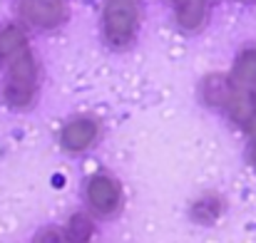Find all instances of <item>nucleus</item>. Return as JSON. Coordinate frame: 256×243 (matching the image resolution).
Wrapping results in <instances>:
<instances>
[{
    "label": "nucleus",
    "mask_w": 256,
    "mask_h": 243,
    "mask_svg": "<svg viewBox=\"0 0 256 243\" xmlns=\"http://www.w3.org/2000/svg\"><path fill=\"white\" fill-rule=\"evenodd\" d=\"M204 99L219 109H224L252 139L249 159L256 164V92L249 87H239L224 75H214L202 87Z\"/></svg>",
    "instance_id": "obj_1"
},
{
    "label": "nucleus",
    "mask_w": 256,
    "mask_h": 243,
    "mask_svg": "<svg viewBox=\"0 0 256 243\" xmlns=\"http://www.w3.org/2000/svg\"><path fill=\"white\" fill-rule=\"evenodd\" d=\"M35 94H38V62L28 47L8 62V75L2 82V99L5 104L15 109H25L32 104Z\"/></svg>",
    "instance_id": "obj_2"
},
{
    "label": "nucleus",
    "mask_w": 256,
    "mask_h": 243,
    "mask_svg": "<svg viewBox=\"0 0 256 243\" xmlns=\"http://www.w3.org/2000/svg\"><path fill=\"white\" fill-rule=\"evenodd\" d=\"M137 25H140V0H104L102 30L104 40L112 47L124 50L127 45H132Z\"/></svg>",
    "instance_id": "obj_3"
},
{
    "label": "nucleus",
    "mask_w": 256,
    "mask_h": 243,
    "mask_svg": "<svg viewBox=\"0 0 256 243\" xmlns=\"http://www.w3.org/2000/svg\"><path fill=\"white\" fill-rule=\"evenodd\" d=\"M20 15L28 25L52 30L68 15V0H20Z\"/></svg>",
    "instance_id": "obj_4"
},
{
    "label": "nucleus",
    "mask_w": 256,
    "mask_h": 243,
    "mask_svg": "<svg viewBox=\"0 0 256 243\" xmlns=\"http://www.w3.org/2000/svg\"><path fill=\"white\" fill-rule=\"evenodd\" d=\"M122 199V189L112 176L97 174L87 181V201L97 214H112L120 206Z\"/></svg>",
    "instance_id": "obj_5"
},
{
    "label": "nucleus",
    "mask_w": 256,
    "mask_h": 243,
    "mask_svg": "<svg viewBox=\"0 0 256 243\" xmlns=\"http://www.w3.org/2000/svg\"><path fill=\"white\" fill-rule=\"evenodd\" d=\"M97 134H100L97 122L90 119V117H80V119H72V122L62 129L60 144H62V149L78 154V152H85L87 147L97 139Z\"/></svg>",
    "instance_id": "obj_6"
},
{
    "label": "nucleus",
    "mask_w": 256,
    "mask_h": 243,
    "mask_svg": "<svg viewBox=\"0 0 256 243\" xmlns=\"http://www.w3.org/2000/svg\"><path fill=\"white\" fill-rule=\"evenodd\" d=\"M176 22L184 30H199L206 20V0H170Z\"/></svg>",
    "instance_id": "obj_7"
},
{
    "label": "nucleus",
    "mask_w": 256,
    "mask_h": 243,
    "mask_svg": "<svg viewBox=\"0 0 256 243\" xmlns=\"http://www.w3.org/2000/svg\"><path fill=\"white\" fill-rule=\"evenodd\" d=\"M22 50H28V37L20 27L15 25H5L0 27V65H8L15 55H20Z\"/></svg>",
    "instance_id": "obj_8"
},
{
    "label": "nucleus",
    "mask_w": 256,
    "mask_h": 243,
    "mask_svg": "<svg viewBox=\"0 0 256 243\" xmlns=\"http://www.w3.org/2000/svg\"><path fill=\"white\" fill-rule=\"evenodd\" d=\"M232 82H236L239 87H249V89L256 87V47H244L236 55Z\"/></svg>",
    "instance_id": "obj_9"
}]
</instances>
